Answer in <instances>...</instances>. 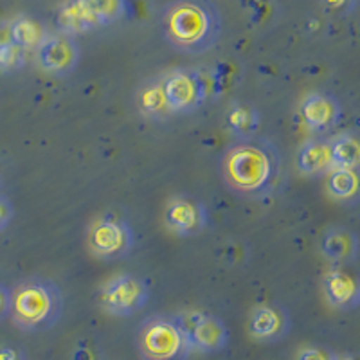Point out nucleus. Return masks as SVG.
I'll list each match as a JSON object with an SVG mask.
<instances>
[{
    "mask_svg": "<svg viewBox=\"0 0 360 360\" xmlns=\"http://www.w3.org/2000/svg\"><path fill=\"white\" fill-rule=\"evenodd\" d=\"M321 252L330 262L344 265L356 259L360 252V240L348 227H332L321 238Z\"/></svg>",
    "mask_w": 360,
    "mask_h": 360,
    "instance_id": "2eb2a0df",
    "label": "nucleus"
},
{
    "mask_svg": "<svg viewBox=\"0 0 360 360\" xmlns=\"http://www.w3.org/2000/svg\"><path fill=\"white\" fill-rule=\"evenodd\" d=\"M152 295L150 283L135 274H119L98 292V304L115 317H130L146 307Z\"/></svg>",
    "mask_w": 360,
    "mask_h": 360,
    "instance_id": "423d86ee",
    "label": "nucleus"
},
{
    "mask_svg": "<svg viewBox=\"0 0 360 360\" xmlns=\"http://www.w3.org/2000/svg\"><path fill=\"white\" fill-rule=\"evenodd\" d=\"M137 108L150 121H166L168 117H172L173 110L169 107L168 98L164 94L162 76L150 79L143 86H139V90H137Z\"/></svg>",
    "mask_w": 360,
    "mask_h": 360,
    "instance_id": "f3484780",
    "label": "nucleus"
},
{
    "mask_svg": "<svg viewBox=\"0 0 360 360\" xmlns=\"http://www.w3.org/2000/svg\"><path fill=\"white\" fill-rule=\"evenodd\" d=\"M220 176L225 188L243 198H265L281 180V155L265 137L238 139L220 157Z\"/></svg>",
    "mask_w": 360,
    "mask_h": 360,
    "instance_id": "f257e3e1",
    "label": "nucleus"
},
{
    "mask_svg": "<svg viewBox=\"0 0 360 360\" xmlns=\"http://www.w3.org/2000/svg\"><path fill=\"white\" fill-rule=\"evenodd\" d=\"M328 193L339 204H360V169L333 168L328 173Z\"/></svg>",
    "mask_w": 360,
    "mask_h": 360,
    "instance_id": "a211bd4d",
    "label": "nucleus"
},
{
    "mask_svg": "<svg viewBox=\"0 0 360 360\" xmlns=\"http://www.w3.org/2000/svg\"><path fill=\"white\" fill-rule=\"evenodd\" d=\"M143 360H188L193 348L180 315H150L135 337Z\"/></svg>",
    "mask_w": 360,
    "mask_h": 360,
    "instance_id": "20e7f679",
    "label": "nucleus"
},
{
    "mask_svg": "<svg viewBox=\"0 0 360 360\" xmlns=\"http://www.w3.org/2000/svg\"><path fill=\"white\" fill-rule=\"evenodd\" d=\"M180 317L188 330L193 352L213 355V353H220L229 344V328L225 326L220 317L207 314L189 315V317L180 315Z\"/></svg>",
    "mask_w": 360,
    "mask_h": 360,
    "instance_id": "9d476101",
    "label": "nucleus"
},
{
    "mask_svg": "<svg viewBox=\"0 0 360 360\" xmlns=\"http://www.w3.org/2000/svg\"><path fill=\"white\" fill-rule=\"evenodd\" d=\"M127 11L124 0H67L56 15L63 34H79L117 22Z\"/></svg>",
    "mask_w": 360,
    "mask_h": 360,
    "instance_id": "39448f33",
    "label": "nucleus"
},
{
    "mask_svg": "<svg viewBox=\"0 0 360 360\" xmlns=\"http://www.w3.org/2000/svg\"><path fill=\"white\" fill-rule=\"evenodd\" d=\"M162 34L172 47L186 54L213 49L220 37V15L209 0H173L160 18Z\"/></svg>",
    "mask_w": 360,
    "mask_h": 360,
    "instance_id": "f03ea898",
    "label": "nucleus"
},
{
    "mask_svg": "<svg viewBox=\"0 0 360 360\" xmlns=\"http://www.w3.org/2000/svg\"><path fill=\"white\" fill-rule=\"evenodd\" d=\"M225 123L238 139H249L259 130V112L249 103H233L225 114Z\"/></svg>",
    "mask_w": 360,
    "mask_h": 360,
    "instance_id": "6ab92c4d",
    "label": "nucleus"
},
{
    "mask_svg": "<svg viewBox=\"0 0 360 360\" xmlns=\"http://www.w3.org/2000/svg\"><path fill=\"white\" fill-rule=\"evenodd\" d=\"M326 301L335 310H355L360 304V274L349 269H333L323 281Z\"/></svg>",
    "mask_w": 360,
    "mask_h": 360,
    "instance_id": "f8f14e48",
    "label": "nucleus"
},
{
    "mask_svg": "<svg viewBox=\"0 0 360 360\" xmlns=\"http://www.w3.org/2000/svg\"><path fill=\"white\" fill-rule=\"evenodd\" d=\"M13 214H15V209H13L11 200L0 195V231H4L11 224Z\"/></svg>",
    "mask_w": 360,
    "mask_h": 360,
    "instance_id": "b1692460",
    "label": "nucleus"
},
{
    "mask_svg": "<svg viewBox=\"0 0 360 360\" xmlns=\"http://www.w3.org/2000/svg\"><path fill=\"white\" fill-rule=\"evenodd\" d=\"M162 86L173 114H193L200 110L209 96L204 76L191 69H175L164 74Z\"/></svg>",
    "mask_w": 360,
    "mask_h": 360,
    "instance_id": "6e6552de",
    "label": "nucleus"
},
{
    "mask_svg": "<svg viewBox=\"0 0 360 360\" xmlns=\"http://www.w3.org/2000/svg\"><path fill=\"white\" fill-rule=\"evenodd\" d=\"M346 2H348V0H324L326 8L332 9V11H339V9H342L344 6H346Z\"/></svg>",
    "mask_w": 360,
    "mask_h": 360,
    "instance_id": "bb28decb",
    "label": "nucleus"
},
{
    "mask_svg": "<svg viewBox=\"0 0 360 360\" xmlns=\"http://www.w3.org/2000/svg\"><path fill=\"white\" fill-rule=\"evenodd\" d=\"M290 315L281 304H263L252 311L249 333L259 342H278L290 332Z\"/></svg>",
    "mask_w": 360,
    "mask_h": 360,
    "instance_id": "ddd939ff",
    "label": "nucleus"
},
{
    "mask_svg": "<svg viewBox=\"0 0 360 360\" xmlns=\"http://www.w3.org/2000/svg\"><path fill=\"white\" fill-rule=\"evenodd\" d=\"M0 360H25V355L15 346H0Z\"/></svg>",
    "mask_w": 360,
    "mask_h": 360,
    "instance_id": "a878e982",
    "label": "nucleus"
},
{
    "mask_svg": "<svg viewBox=\"0 0 360 360\" xmlns=\"http://www.w3.org/2000/svg\"><path fill=\"white\" fill-rule=\"evenodd\" d=\"M335 360H355V359H352V356H342V359H335Z\"/></svg>",
    "mask_w": 360,
    "mask_h": 360,
    "instance_id": "cd10ccee",
    "label": "nucleus"
},
{
    "mask_svg": "<svg viewBox=\"0 0 360 360\" xmlns=\"http://www.w3.org/2000/svg\"><path fill=\"white\" fill-rule=\"evenodd\" d=\"M11 314V288L0 283V323H4Z\"/></svg>",
    "mask_w": 360,
    "mask_h": 360,
    "instance_id": "5701e85b",
    "label": "nucleus"
},
{
    "mask_svg": "<svg viewBox=\"0 0 360 360\" xmlns=\"http://www.w3.org/2000/svg\"><path fill=\"white\" fill-rule=\"evenodd\" d=\"M25 51L11 44L9 40H0V70L11 72L24 67Z\"/></svg>",
    "mask_w": 360,
    "mask_h": 360,
    "instance_id": "4be33fe9",
    "label": "nucleus"
},
{
    "mask_svg": "<svg viewBox=\"0 0 360 360\" xmlns=\"http://www.w3.org/2000/svg\"><path fill=\"white\" fill-rule=\"evenodd\" d=\"M135 243L134 229L127 220L105 214L92 224L89 231V247L96 258L112 262L127 258Z\"/></svg>",
    "mask_w": 360,
    "mask_h": 360,
    "instance_id": "0eeeda50",
    "label": "nucleus"
},
{
    "mask_svg": "<svg viewBox=\"0 0 360 360\" xmlns=\"http://www.w3.org/2000/svg\"><path fill=\"white\" fill-rule=\"evenodd\" d=\"M65 299L56 283L45 278H27L11 288L13 324L22 332H47L60 323Z\"/></svg>",
    "mask_w": 360,
    "mask_h": 360,
    "instance_id": "7ed1b4c3",
    "label": "nucleus"
},
{
    "mask_svg": "<svg viewBox=\"0 0 360 360\" xmlns=\"http://www.w3.org/2000/svg\"><path fill=\"white\" fill-rule=\"evenodd\" d=\"M342 115V107L335 96L328 92H311L301 103V117L310 130L317 134L330 131Z\"/></svg>",
    "mask_w": 360,
    "mask_h": 360,
    "instance_id": "4468645a",
    "label": "nucleus"
},
{
    "mask_svg": "<svg viewBox=\"0 0 360 360\" xmlns=\"http://www.w3.org/2000/svg\"><path fill=\"white\" fill-rule=\"evenodd\" d=\"M335 168L332 155V143L326 139H310L299 148L297 169L303 175L319 176Z\"/></svg>",
    "mask_w": 360,
    "mask_h": 360,
    "instance_id": "dca6fc26",
    "label": "nucleus"
},
{
    "mask_svg": "<svg viewBox=\"0 0 360 360\" xmlns=\"http://www.w3.org/2000/svg\"><path fill=\"white\" fill-rule=\"evenodd\" d=\"M330 143L335 168L360 169V134L344 131L333 137Z\"/></svg>",
    "mask_w": 360,
    "mask_h": 360,
    "instance_id": "412c9836",
    "label": "nucleus"
},
{
    "mask_svg": "<svg viewBox=\"0 0 360 360\" xmlns=\"http://www.w3.org/2000/svg\"><path fill=\"white\" fill-rule=\"evenodd\" d=\"M164 221L175 236L193 238L207 227V207L204 202L191 195H179L169 200L164 213Z\"/></svg>",
    "mask_w": 360,
    "mask_h": 360,
    "instance_id": "1a4fd4ad",
    "label": "nucleus"
},
{
    "mask_svg": "<svg viewBox=\"0 0 360 360\" xmlns=\"http://www.w3.org/2000/svg\"><path fill=\"white\" fill-rule=\"evenodd\" d=\"M9 41L20 49H38L45 41V31L37 20L29 17H18L8 24Z\"/></svg>",
    "mask_w": 360,
    "mask_h": 360,
    "instance_id": "aec40b11",
    "label": "nucleus"
},
{
    "mask_svg": "<svg viewBox=\"0 0 360 360\" xmlns=\"http://www.w3.org/2000/svg\"><path fill=\"white\" fill-rule=\"evenodd\" d=\"M38 62L45 72L54 76H67L79 62V47L69 34L45 38L38 47Z\"/></svg>",
    "mask_w": 360,
    "mask_h": 360,
    "instance_id": "9b49d317",
    "label": "nucleus"
},
{
    "mask_svg": "<svg viewBox=\"0 0 360 360\" xmlns=\"http://www.w3.org/2000/svg\"><path fill=\"white\" fill-rule=\"evenodd\" d=\"M297 360H335L332 353H328L326 349L321 348H307L299 353Z\"/></svg>",
    "mask_w": 360,
    "mask_h": 360,
    "instance_id": "393cba45",
    "label": "nucleus"
}]
</instances>
